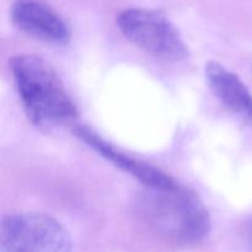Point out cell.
<instances>
[{
	"mask_svg": "<svg viewBox=\"0 0 252 252\" xmlns=\"http://www.w3.org/2000/svg\"><path fill=\"white\" fill-rule=\"evenodd\" d=\"M137 212L155 238L172 246H197L212 230L211 216L202 199L179 182L166 189L144 187L138 197Z\"/></svg>",
	"mask_w": 252,
	"mask_h": 252,
	"instance_id": "1",
	"label": "cell"
},
{
	"mask_svg": "<svg viewBox=\"0 0 252 252\" xmlns=\"http://www.w3.org/2000/svg\"><path fill=\"white\" fill-rule=\"evenodd\" d=\"M10 71L25 113L37 127H56L73 120L78 110L51 64L31 54L15 56Z\"/></svg>",
	"mask_w": 252,
	"mask_h": 252,
	"instance_id": "2",
	"label": "cell"
},
{
	"mask_svg": "<svg viewBox=\"0 0 252 252\" xmlns=\"http://www.w3.org/2000/svg\"><path fill=\"white\" fill-rule=\"evenodd\" d=\"M116 24L130 43L154 58L180 62L189 57V46L179 29L158 10L129 7L117 15Z\"/></svg>",
	"mask_w": 252,
	"mask_h": 252,
	"instance_id": "3",
	"label": "cell"
},
{
	"mask_svg": "<svg viewBox=\"0 0 252 252\" xmlns=\"http://www.w3.org/2000/svg\"><path fill=\"white\" fill-rule=\"evenodd\" d=\"M0 252H73L65 226L39 212L4 217L0 228Z\"/></svg>",
	"mask_w": 252,
	"mask_h": 252,
	"instance_id": "4",
	"label": "cell"
},
{
	"mask_svg": "<svg viewBox=\"0 0 252 252\" xmlns=\"http://www.w3.org/2000/svg\"><path fill=\"white\" fill-rule=\"evenodd\" d=\"M11 20L27 36L56 46L70 42L71 32L65 20L42 0H14Z\"/></svg>",
	"mask_w": 252,
	"mask_h": 252,
	"instance_id": "5",
	"label": "cell"
},
{
	"mask_svg": "<svg viewBox=\"0 0 252 252\" xmlns=\"http://www.w3.org/2000/svg\"><path fill=\"white\" fill-rule=\"evenodd\" d=\"M74 134L78 139L85 143L89 148L95 153L100 154L103 159L112 162L115 166L127 172L130 176L142 182L144 187H158V189H166L176 184V180L143 160L137 159L126 152L116 148L110 142L101 137L97 132L86 126H76L74 128Z\"/></svg>",
	"mask_w": 252,
	"mask_h": 252,
	"instance_id": "6",
	"label": "cell"
},
{
	"mask_svg": "<svg viewBox=\"0 0 252 252\" xmlns=\"http://www.w3.org/2000/svg\"><path fill=\"white\" fill-rule=\"evenodd\" d=\"M206 78L221 105L252 127V94L248 85L235 73L216 61L206 64Z\"/></svg>",
	"mask_w": 252,
	"mask_h": 252,
	"instance_id": "7",
	"label": "cell"
},
{
	"mask_svg": "<svg viewBox=\"0 0 252 252\" xmlns=\"http://www.w3.org/2000/svg\"><path fill=\"white\" fill-rule=\"evenodd\" d=\"M249 241H250V246L252 249V221H251L250 226H249Z\"/></svg>",
	"mask_w": 252,
	"mask_h": 252,
	"instance_id": "8",
	"label": "cell"
}]
</instances>
